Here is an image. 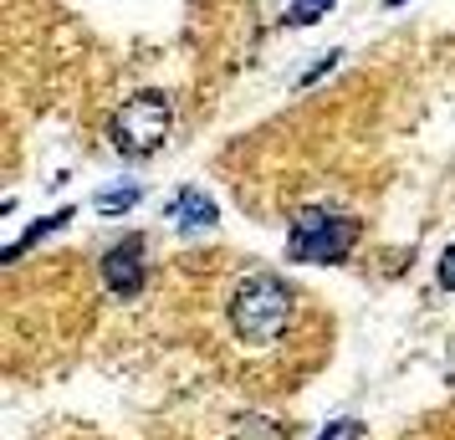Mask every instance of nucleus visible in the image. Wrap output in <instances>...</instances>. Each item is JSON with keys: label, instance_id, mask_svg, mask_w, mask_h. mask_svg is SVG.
I'll return each instance as SVG.
<instances>
[{"label": "nucleus", "instance_id": "nucleus-1", "mask_svg": "<svg viewBox=\"0 0 455 440\" xmlns=\"http://www.w3.org/2000/svg\"><path fill=\"white\" fill-rule=\"evenodd\" d=\"M226 313H230V333L246 348H276L287 338L291 317H297V292L276 272H251L230 292Z\"/></svg>", "mask_w": 455, "mask_h": 440}, {"label": "nucleus", "instance_id": "nucleus-2", "mask_svg": "<svg viewBox=\"0 0 455 440\" xmlns=\"http://www.w3.org/2000/svg\"><path fill=\"white\" fill-rule=\"evenodd\" d=\"M353 241H358V220L348 215H332V210H302L297 220H291V241L287 252L291 261H343L353 252Z\"/></svg>", "mask_w": 455, "mask_h": 440}, {"label": "nucleus", "instance_id": "nucleus-3", "mask_svg": "<svg viewBox=\"0 0 455 440\" xmlns=\"http://www.w3.org/2000/svg\"><path fill=\"white\" fill-rule=\"evenodd\" d=\"M169 124H174V113H169V98L164 92H139V98H128L118 113H113V144L118 154H133V159H144L154 148L164 144Z\"/></svg>", "mask_w": 455, "mask_h": 440}, {"label": "nucleus", "instance_id": "nucleus-4", "mask_svg": "<svg viewBox=\"0 0 455 440\" xmlns=\"http://www.w3.org/2000/svg\"><path fill=\"white\" fill-rule=\"evenodd\" d=\"M103 282L118 297H133L144 287V241H139V236H128L124 246H113V252L103 256Z\"/></svg>", "mask_w": 455, "mask_h": 440}, {"label": "nucleus", "instance_id": "nucleus-5", "mask_svg": "<svg viewBox=\"0 0 455 440\" xmlns=\"http://www.w3.org/2000/svg\"><path fill=\"white\" fill-rule=\"evenodd\" d=\"M169 215L180 220V231L200 236V231H210V226H215V200H210L205 189H185V195L169 205Z\"/></svg>", "mask_w": 455, "mask_h": 440}, {"label": "nucleus", "instance_id": "nucleus-6", "mask_svg": "<svg viewBox=\"0 0 455 440\" xmlns=\"http://www.w3.org/2000/svg\"><path fill=\"white\" fill-rule=\"evenodd\" d=\"M332 5H338V0H297V5L287 11V26H312V21H323Z\"/></svg>", "mask_w": 455, "mask_h": 440}, {"label": "nucleus", "instance_id": "nucleus-7", "mask_svg": "<svg viewBox=\"0 0 455 440\" xmlns=\"http://www.w3.org/2000/svg\"><path fill=\"white\" fill-rule=\"evenodd\" d=\"M128 205H139V189L133 185H113V189L98 195V210H103V215H118V210H128Z\"/></svg>", "mask_w": 455, "mask_h": 440}, {"label": "nucleus", "instance_id": "nucleus-8", "mask_svg": "<svg viewBox=\"0 0 455 440\" xmlns=\"http://www.w3.org/2000/svg\"><path fill=\"white\" fill-rule=\"evenodd\" d=\"M440 282H445V287L455 292V246H451L445 256H440Z\"/></svg>", "mask_w": 455, "mask_h": 440}, {"label": "nucleus", "instance_id": "nucleus-9", "mask_svg": "<svg viewBox=\"0 0 455 440\" xmlns=\"http://www.w3.org/2000/svg\"><path fill=\"white\" fill-rule=\"evenodd\" d=\"M332 62H338V52H328V57H317V62L307 67V77H302V83H317V77H323V72H328Z\"/></svg>", "mask_w": 455, "mask_h": 440}, {"label": "nucleus", "instance_id": "nucleus-10", "mask_svg": "<svg viewBox=\"0 0 455 440\" xmlns=\"http://www.w3.org/2000/svg\"><path fill=\"white\" fill-rule=\"evenodd\" d=\"M389 5H404V0H389Z\"/></svg>", "mask_w": 455, "mask_h": 440}]
</instances>
